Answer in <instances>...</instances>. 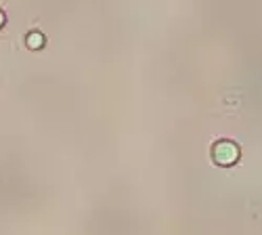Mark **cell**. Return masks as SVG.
Instances as JSON below:
<instances>
[{"label": "cell", "instance_id": "2", "mask_svg": "<svg viewBox=\"0 0 262 235\" xmlns=\"http://www.w3.org/2000/svg\"><path fill=\"white\" fill-rule=\"evenodd\" d=\"M26 42H28L30 49H40L42 45H45V38H42V34H38V32H32V34H28Z\"/></svg>", "mask_w": 262, "mask_h": 235}, {"label": "cell", "instance_id": "1", "mask_svg": "<svg viewBox=\"0 0 262 235\" xmlns=\"http://www.w3.org/2000/svg\"><path fill=\"white\" fill-rule=\"evenodd\" d=\"M239 156V149L233 141H218L214 145V160L218 164H233Z\"/></svg>", "mask_w": 262, "mask_h": 235}, {"label": "cell", "instance_id": "3", "mask_svg": "<svg viewBox=\"0 0 262 235\" xmlns=\"http://www.w3.org/2000/svg\"><path fill=\"white\" fill-rule=\"evenodd\" d=\"M3 26H5V13L0 11V28H3Z\"/></svg>", "mask_w": 262, "mask_h": 235}]
</instances>
